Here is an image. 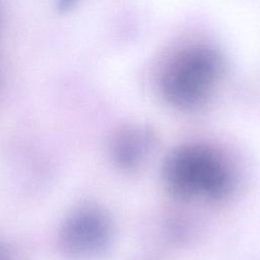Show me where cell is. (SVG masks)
<instances>
[{
	"mask_svg": "<svg viewBox=\"0 0 260 260\" xmlns=\"http://www.w3.org/2000/svg\"><path fill=\"white\" fill-rule=\"evenodd\" d=\"M220 71L221 58L213 48L205 45L185 48L166 67L162 91L176 106L193 107L210 92Z\"/></svg>",
	"mask_w": 260,
	"mask_h": 260,
	"instance_id": "cell-1",
	"label": "cell"
},
{
	"mask_svg": "<svg viewBox=\"0 0 260 260\" xmlns=\"http://www.w3.org/2000/svg\"><path fill=\"white\" fill-rule=\"evenodd\" d=\"M167 176L182 194L218 196L229 186L225 167L211 152L201 148H184L168 162Z\"/></svg>",
	"mask_w": 260,
	"mask_h": 260,
	"instance_id": "cell-2",
	"label": "cell"
},
{
	"mask_svg": "<svg viewBox=\"0 0 260 260\" xmlns=\"http://www.w3.org/2000/svg\"><path fill=\"white\" fill-rule=\"evenodd\" d=\"M110 235L105 213L93 206H81L68 213L60 225L58 248L67 259L88 260L107 249Z\"/></svg>",
	"mask_w": 260,
	"mask_h": 260,
	"instance_id": "cell-3",
	"label": "cell"
},
{
	"mask_svg": "<svg viewBox=\"0 0 260 260\" xmlns=\"http://www.w3.org/2000/svg\"><path fill=\"white\" fill-rule=\"evenodd\" d=\"M76 1L77 0H58V6L61 10L65 11L67 9H70L72 6H74Z\"/></svg>",
	"mask_w": 260,
	"mask_h": 260,
	"instance_id": "cell-4",
	"label": "cell"
},
{
	"mask_svg": "<svg viewBox=\"0 0 260 260\" xmlns=\"http://www.w3.org/2000/svg\"><path fill=\"white\" fill-rule=\"evenodd\" d=\"M0 260H12L10 252L2 244H0Z\"/></svg>",
	"mask_w": 260,
	"mask_h": 260,
	"instance_id": "cell-5",
	"label": "cell"
}]
</instances>
